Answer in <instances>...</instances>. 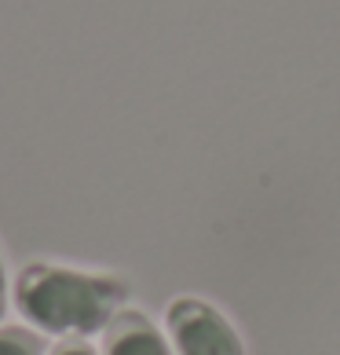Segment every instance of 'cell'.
<instances>
[{"label": "cell", "instance_id": "obj_1", "mask_svg": "<svg viewBox=\"0 0 340 355\" xmlns=\"http://www.w3.org/2000/svg\"><path fill=\"white\" fill-rule=\"evenodd\" d=\"M128 282L110 271H81L66 264L37 260L15 275L11 308L26 326L48 337H96L110 326L121 308H128Z\"/></svg>", "mask_w": 340, "mask_h": 355}, {"label": "cell", "instance_id": "obj_2", "mask_svg": "<svg viewBox=\"0 0 340 355\" xmlns=\"http://www.w3.org/2000/svg\"><path fill=\"white\" fill-rule=\"evenodd\" d=\"M165 330L176 355H245L231 319L198 297H176L165 308Z\"/></svg>", "mask_w": 340, "mask_h": 355}, {"label": "cell", "instance_id": "obj_3", "mask_svg": "<svg viewBox=\"0 0 340 355\" xmlns=\"http://www.w3.org/2000/svg\"><path fill=\"white\" fill-rule=\"evenodd\" d=\"M99 355H176L168 334L139 308H121L102 330Z\"/></svg>", "mask_w": 340, "mask_h": 355}, {"label": "cell", "instance_id": "obj_4", "mask_svg": "<svg viewBox=\"0 0 340 355\" xmlns=\"http://www.w3.org/2000/svg\"><path fill=\"white\" fill-rule=\"evenodd\" d=\"M0 355H48V345L30 326L4 322L0 326Z\"/></svg>", "mask_w": 340, "mask_h": 355}, {"label": "cell", "instance_id": "obj_5", "mask_svg": "<svg viewBox=\"0 0 340 355\" xmlns=\"http://www.w3.org/2000/svg\"><path fill=\"white\" fill-rule=\"evenodd\" d=\"M48 355H99V348H91L84 337H66L55 348H48Z\"/></svg>", "mask_w": 340, "mask_h": 355}, {"label": "cell", "instance_id": "obj_6", "mask_svg": "<svg viewBox=\"0 0 340 355\" xmlns=\"http://www.w3.org/2000/svg\"><path fill=\"white\" fill-rule=\"evenodd\" d=\"M11 308V286H8V271H4V257H0V326H4V315Z\"/></svg>", "mask_w": 340, "mask_h": 355}]
</instances>
